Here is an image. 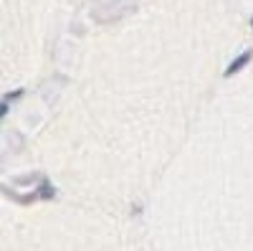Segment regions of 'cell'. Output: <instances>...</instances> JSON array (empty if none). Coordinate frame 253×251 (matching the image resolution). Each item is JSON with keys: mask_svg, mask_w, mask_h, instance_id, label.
<instances>
[{"mask_svg": "<svg viewBox=\"0 0 253 251\" xmlns=\"http://www.w3.org/2000/svg\"><path fill=\"white\" fill-rule=\"evenodd\" d=\"M251 58H253V51H243V53H241L238 58H233V64H230V66H228V69L223 71V76H225V79H230V76H233L236 71H241V69H243V66L248 64Z\"/></svg>", "mask_w": 253, "mask_h": 251, "instance_id": "6da1fadb", "label": "cell"}, {"mask_svg": "<svg viewBox=\"0 0 253 251\" xmlns=\"http://www.w3.org/2000/svg\"><path fill=\"white\" fill-rule=\"evenodd\" d=\"M36 191H38V196L43 198V201H51V198L56 196V188H53L48 180H41V188H36Z\"/></svg>", "mask_w": 253, "mask_h": 251, "instance_id": "7a4b0ae2", "label": "cell"}, {"mask_svg": "<svg viewBox=\"0 0 253 251\" xmlns=\"http://www.w3.org/2000/svg\"><path fill=\"white\" fill-rule=\"evenodd\" d=\"M20 94H23V92L15 89V92H8V94L3 97V104H0V117H5V114H8V109H10V101H13V99H18Z\"/></svg>", "mask_w": 253, "mask_h": 251, "instance_id": "3957f363", "label": "cell"}, {"mask_svg": "<svg viewBox=\"0 0 253 251\" xmlns=\"http://www.w3.org/2000/svg\"><path fill=\"white\" fill-rule=\"evenodd\" d=\"M251 26H253V18H251Z\"/></svg>", "mask_w": 253, "mask_h": 251, "instance_id": "277c9868", "label": "cell"}]
</instances>
